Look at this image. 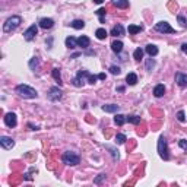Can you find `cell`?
<instances>
[{"label":"cell","mask_w":187,"mask_h":187,"mask_svg":"<svg viewBox=\"0 0 187 187\" xmlns=\"http://www.w3.org/2000/svg\"><path fill=\"white\" fill-rule=\"evenodd\" d=\"M16 92L19 94V96L26 98V100H32V98H37V96H38V94H37V91H35L34 88L28 86V85H24V83L16 86Z\"/></svg>","instance_id":"1"},{"label":"cell","mask_w":187,"mask_h":187,"mask_svg":"<svg viewBox=\"0 0 187 187\" xmlns=\"http://www.w3.org/2000/svg\"><path fill=\"white\" fill-rule=\"evenodd\" d=\"M21 22H22L21 16H12V18H9V19L5 22V25H3V31H5V32H12V31H15V29L19 26Z\"/></svg>","instance_id":"2"},{"label":"cell","mask_w":187,"mask_h":187,"mask_svg":"<svg viewBox=\"0 0 187 187\" xmlns=\"http://www.w3.org/2000/svg\"><path fill=\"white\" fill-rule=\"evenodd\" d=\"M158 154L162 159H170V155H168V148H167V140L164 136H161L158 139Z\"/></svg>","instance_id":"3"},{"label":"cell","mask_w":187,"mask_h":187,"mask_svg":"<svg viewBox=\"0 0 187 187\" xmlns=\"http://www.w3.org/2000/svg\"><path fill=\"white\" fill-rule=\"evenodd\" d=\"M62 159H63V162L67 164V165H77V164L81 162V158L76 154H73V152H64Z\"/></svg>","instance_id":"4"},{"label":"cell","mask_w":187,"mask_h":187,"mask_svg":"<svg viewBox=\"0 0 187 187\" xmlns=\"http://www.w3.org/2000/svg\"><path fill=\"white\" fill-rule=\"evenodd\" d=\"M155 29H157L158 32H162V34H174L175 32V29L168 24V22H165V21L158 22V24L155 25Z\"/></svg>","instance_id":"5"},{"label":"cell","mask_w":187,"mask_h":187,"mask_svg":"<svg viewBox=\"0 0 187 187\" xmlns=\"http://www.w3.org/2000/svg\"><path fill=\"white\" fill-rule=\"evenodd\" d=\"M62 96H63V92H62V89L57 86L51 88V89L48 91V100L50 101H58V100H62Z\"/></svg>","instance_id":"6"},{"label":"cell","mask_w":187,"mask_h":187,"mask_svg":"<svg viewBox=\"0 0 187 187\" xmlns=\"http://www.w3.org/2000/svg\"><path fill=\"white\" fill-rule=\"evenodd\" d=\"M37 32H38V26H37V25H31V26L24 32L25 40H26V41H32V40L35 38Z\"/></svg>","instance_id":"7"},{"label":"cell","mask_w":187,"mask_h":187,"mask_svg":"<svg viewBox=\"0 0 187 187\" xmlns=\"http://www.w3.org/2000/svg\"><path fill=\"white\" fill-rule=\"evenodd\" d=\"M16 123H18V120H16V114L15 113H7L5 115V124L7 127H15Z\"/></svg>","instance_id":"8"},{"label":"cell","mask_w":187,"mask_h":187,"mask_svg":"<svg viewBox=\"0 0 187 187\" xmlns=\"http://www.w3.org/2000/svg\"><path fill=\"white\" fill-rule=\"evenodd\" d=\"M175 82H177V85L180 88H186L187 86V75H184V73H181V72L175 73Z\"/></svg>","instance_id":"9"},{"label":"cell","mask_w":187,"mask_h":187,"mask_svg":"<svg viewBox=\"0 0 187 187\" xmlns=\"http://www.w3.org/2000/svg\"><path fill=\"white\" fill-rule=\"evenodd\" d=\"M0 145L5 149H12L15 146V142L12 138H7V136H2L0 138Z\"/></svg>","instance_id":"10"},{"label":"cell","mask_w":187,"mask_h":187,"mask_svg":"<svg viewBox=\"0 0 187 187\" xmlns=\"http://www.w3.org/2000/svg\"><path fill=\"white\" fill-rule=\"evenodd\" d=\"M89 44H91V40L88 38L86 35H82V37H79V38H77V47L88 48V47H89Z\"/></svg>","instance_id":"11"},{"label":"cell","mask_w":187,"mask_h":187,"mask_svg":"<svg viewBox=\"0 0 187 187\" xmlns=\"http://www.w3.org/2000/svg\"><path fill=\"white\" fill-rule=\"evenodd\" d=\"M53 25H54V21L53 19H50V18H43V19L40 21V26L43 29H50V28H53Z\"/></svg>","instance_id":"12"},{"label":"cell","mask_w":187,"mask_h":187,"mask_svg":"<svg viewBox=\"0 0 187 187\" xmlns=\"http://www.w3.org/2000/svg\"><path fill=\"white\" fill-rule=\"evenodd\" d=\"M164 94H165V86H164L162 83H159V85H157V86L154 88V95L157 96V98L164 96Z\"/></svg>","instance_id":"13"},{"label":"cell","mask_w":187,"mask_h":187,"mask_svg":"<svg viewBox=\"0 0 187 187\" xmlns=\"http://www.w3.org/2000/svg\"><path fill=\"white\" fill-rule=\"evenodd\" d=\"M145 51L151 56V57H154V56H157L158 54V47L157 45H154V44H148L146 45V48H145Z\"/></svg>","instance_id":"14"},{"label":"cell","mask_w":187,"mask_h":187,"mask_svg":"<svg viewBox=\"0 0 187 187\" xmlns=\"http://www.w3.org/2000/svg\"><path fill=\"white\" fill-rule=\"evenodd\" d=\"M123 34H124V28L121 25H115L114 28L111 29V35H114V37H121Z\"/></svg>","instance_id":"15"},{"label":"cell","mask_w":187,"mask_h":187,"mask_svg":"<svg viewBox=\"0 0 187 187\" xmlns=\"http://www.w3.org/2000/svg\"><path fill=\"white\" fill-rule=\"evenodd\" d=\"M102 110L105 113H117L120 110V107L115 105V104H107V105H102Z\"/></svg>","instance_id":"16"},{"label":"cell","mask_w":187,"mask_h":187,"mask_svg":"<svg viewBox=\"0 0 187 187\" xmlns=\"http://www.w3.org/2000/svg\"><path fill=\"white\" fill-rule=\"evenodd\" d=\"M126 82H127V85H136V82H138V76H136V73H129L127 76H126Z\"/></svg>","instance_id":"17"},{"label":"cell","mask_w":187,"mask_h":187,"mask_svg":"<svg viewBox=\"0 0 187 187\" xmlns=\"http://www.w3.org/2000/svg\"><path fill=\"white\" fill-rule=\"evenodd\" d=\"M111 48H113V51H114L115 54L121 53V50H123V43H121V41H114V43L111 44Z\"/></svg>","instance_id":"18"},{"label":"cell","mask_w":187,"mask_h":187,"mask_svg":"<svg viewBox=\"0 0 187 187\" xmlns=\"http://www.w3.org/2000/svg\"><path fill=\"white\" fill-rule=\"evenodd\" d=\"M143 31V26L142 25H129V34L134 35V34L138 32H142Z\"/></svg>","instance_id":"19"},{"label":"cell","mask_w":187,"mask_h":187,"mask_svg":"<svg viewBox=\"0 0 187 187\" xmlns=\"http://www.w3.org/2000/svg\"><path fill=\"white\" fill-rule=\"evenodd\" d=\"M114 121L117 126H123L126 121H127V119H126V115H123V114H115Z\"/></svg>","instance_id":"20"},{"label":"cell","mask_w":187,"mask_h":187,"mask_svg":"<svg viewBox=\"0 0 187 187\" xmlns=\"http://www.w3.org/2000/svg\"><path fill=\"white\" fill-rule=\"evenodd\" d=\"M113 3H114L119 9H126V7L129 6V0H113Z\"/></svg>","instance_id":"21"},{"label":"cell","mask_w":187,"mask_h":187,"mask_svg":"<svg viewBox=\"0 0 187 187\" xmlns=\"http://www.w3.org/2000/svg\"><path fill=\"white\" fill-rule=\"evenodd\" d=\"M66 47H69V48L77 47V40L73 38V37H67L66 38Z\"/></svg>","instance_id":"22"},{"label":"cell","mask_w":187,"mask_h":187,"mask_svg":"<svg viewBox=\"0 0 187 187\" xmlns=\"http://www.w3.org/2000/svg\"><path fill=\"white\" fill-rule=\"evenodd\" d=\"M95 35H96V38H98V40H105L108 34H107V31L104 28H98L95 31Z\"/></svg>","instance_id":"23"},{"label":"cell","mask_w":187,"mask_h":187,"mask_svg":"<svg viewBox=\"0 0 187 187\" xmlns=\"http://www.w3.org/2000/svg\"><path fill=\"white\" fill-rule=\"evenodd\" d=\"M91 76V75H89V72H88V70H79V72H77V79H79V81L82 82V83H83V82H85V77H89Z\"/></svg>","instance_id":"24"},{"label":"cell","mask_w":187,"mask_h":187,"mask_svg":"<svg viewBox=\"0 0 187 187\" xmlns=\"http://www.w3.org/2000/svg\"><path fill=\"white\" fill-rule=\"evenodd\" d=\"M70 26L75 28V29H83V28H85V22H83V21L76 19V21H73L72 24H70Z\"/></svg>","instance_id":"25"},{"label":"cell","mask_w":187,"mask_h":187,"mask_svg":"<svg viewBox=\"0 0 187 187\" xmlns=\"http://www.w3.org/2000/svg\"><path fill=\"white\" fill-rule=\"evenodd\" d=\"M53 77H54V81L57 82L58 85H62L63 82H62V76H60V69H53Z\"/></svg>","instance_id":"26"},{"label":"cell","mask_w":187,"mask_h":187,"mask_svg":"<svg viewBox=\"0 0 187 187\" xmlns=\"http://www.w3.org/2000/svg\"><path fill=\"white\" fill-rule=\"evenodd\" d=\"M126 119H127V121H129V123H132V124H139L140 123V117L139 115H129V117H126Z\"/></svg>","instance_id":"27"},{"label":"cell","mask_w":187,"mask_h":187,"mask_svg":"<svg viewBox=\"0 0 187 187\" xmlns=\"http://www.w3.org/2000/svg\"><path fill=\"white\" fill-rule=\"evenodd\" d=\"M126 140H127V138H126L123 133H119L117 136H115V143L117 145H121V143H124Z\"/></svg>","instance_id":"28"},{"label":"cell","mask_w":187,"mask_h":187,"mask_svg":"<svg viewBox=\"0 0 187 187\" xmlns=\"http://www.w3.org/2000/svg\"><path fill=\"white\" fill-rule=\"evenodd\" d=\"M133 57L136 58V60H140V58L143 57V50H142V48H136L133 53Z\"/></svg>","instance_id":"29"},{"label":"cell","mask_w":187,"mask_h":187,"mask_svg":"<svg viewBox=\"0 0 187 187\" xmlns=\"http://www.w3.org/2000/svg\"><path fill=\"white\" fill-rule=\"evenodd\" d=\"M105 12H107V10H105V9H102V7H101V9H98V10H96V15H98V16H100V21H101V24H102V22H104V16H105Z\"/></svg>","instance_id":"30"},{"label":"cell","mask_w":187,"mask_h":187,"mask_svg":"<svg viewBox=\"0 0 187 187\" xmlns=\"http://www.w3.org/2000/svg\"><path fill=\"white\" fill-rule=\"evenodd\" d=\"M177 120L180 123H184L186 121V114H184V111H178L177 113Z\"/></svg>","instance_id":"31"},{"label":"cell","mask_w":187,"mask_h":187,"mask_svg":"<svg viewBox=\"0 0 187 187\" xmlns=\"http://www.w3.org/2000/svg\"><path fill=\"white\" fill-rule=\"evenodd\" d=\"M110 72L113 73V75H120L121 73V69L119 66H111L110 67Z\"/></svg>","instance_id":"32"},{"label":"cell","mask_w":187,"mask_h":187,"mask_svg":"<svg viewBox=\"0 0 187 187\" xmlns=\"http://www.w3.org/2000/svg\"><path fill=\"white\" fill-rule=\"evenodd\" d=\"M178 146H180L181 149H187V140H186V139L178 140Z\"/></svg>","instance_id":"33"},{"label":"cell","mask_w":187,"mask_h":187,"mask_svg":"<svg viewBox=\"0 0 187 187\" xmlns=\"http://www.w3.org/2000/svg\"><path fill=\"white\" fill-rule=\"evenodd\" d=\"M104 178H105V174H101L100 177H96L95 180H94V183H95V184H100V183L102 181V180H104Z\"/></svg>","instance_id":"34"},{"label":"cell","mask_w":187,"mask_h":187,"mask_svg":"<svg viewBox=\"0 0 187 187\" xmlns=\"http://www.w3.org/2000/svg\"><path fill=\"white\" fill-rule=\"evenodd\" d=\"M178 22L181 24V26H187V21L184 19V18H183L181 15H178Z\"/></svg>","instance_id":"35"},{"label":"cell","mask_w":187,"mask_h":187,"mask_svg":"<svg viewBox=\"0 0 187 187\" xmlns=\"http://www.w3.org/2000/svg\"><path fill=\"white\" fill-rule=\"evenodd\" d=\"M96 79H98V76H94V75H91V76L88 77V82H89L91 85H94V83L96 82Z\"/></svg>","instance_id":"36"},{"label":"cell","mask_w":187,"mask_h":187,"mask_svg":"<svg viewBox=\"0 0 187 187\" xmlns=\"http://www.w3.org/2000/svg\"><path fill=\"white\" fill-rule=\"evenodd\" d=\"M73 85H75V86H82V85H83V83H82L81 81H79V79H77V77H75V79H73Z\"/></svg>","instance_id":"37"},{"label":"cell","mask_w":187,"mask_h":187,"mask_svg":"<svg viewBox=\"0 0 187 187\" xmlns=\"http://www.w3.org/2000/svg\"><path fill=\"white\" fill-rule=\"evenodd\" d=\"M154 66H155L154 60H148V63H146V67H148V70H151V67H154Z\"/></svg>","instance_id":"38"},{"label":"cell","mask_w":187,"mask_h":187,"mask_svg":"<svg viewBox=\"0 0 187 187\" xmlns=\"http://www.w3.org/2000/svg\"><path fill=\"white\" fill-rule=\"evenodd\" d=\"M181 51H183V53H186V54H187V43H184V44L181 45Z\"/></svg>","instance_id":"39"},{"label":"cell","mask_w":187,"mask_h":187,"mask_svg":"<svg viewBox=\"0 0 187 187\" xmlns=\"http://www.w3.org/2000/svg\"><path fill=\"white\" fill-rule=\"evenodd\" d=\"M98 79H105V75H104V73H100V75H98Z\"/></svg>","instance_id":"40"},{"label":"cell","mask_w":187,"mask_h":187,"mask_svg":"<svg viewBox=\"0 0 187 187\" xmlns=\"http://www.w3.org/2000/svg\"><path fill=\"white\" fill-rule=\"evenodd\" d=\"M102 2H104V0H94V3H96V5H101Z\"/></svg>","instance_id":"41"},{"label":"cell","mask_w":187,"mask_h":187,"mask_svg":"<svg viewBox=\"0 0 187 187\" xmlns=\"http://www.w3.org/2000/svg\"><path fill=\"white\" fill-rule=\"evenodd\" d=\"M117 91H119V92H123V91H124V88H123V86H120V88H117Z\"/></svg>","instance_id":"42"}]
</instances>
